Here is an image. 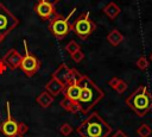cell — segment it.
Wrapping results in <instances>:
<instances>
[{
	"instance_id": "d4e9b609",
	"label": "cell",
	"mask_w": 152,
	"mask_h": 137,
	"mask_svg": "<svg viewBox=\"0 0 152 137\" xmlns=\"http://www.w3.org/2000/svg\"><path fill=\"white\" fill-rule=\"evenodd\" d=\"M112 137H128V136H127L122 130H120V129H119V130H116V131L114 132V135H113Z\"/></svg>"
},
{
	"instance_id": "30bf717a",
	"label": "cell",
	"mask_w": 152,
	"mask_h": 137,
	"mask_svg": "<svg viewBox=\"0 0 152 137\" xmlns=\"http://www.w3.org/2000/svg\"><path fill=\"white\" fill-rule=\"evenodd\" d=\"M23 55L19 54L15 49H10L2 57V61L5 63V66L7 67V69L10 70H15L17 68H19L20 66V61H21Z\"/></svg>"
},
{
	"instance_id": "277c9868",
	"label": "cell",
	"mask_w": 152,
	"mask_h": 137,
	"mask_svg": "<svg viewBox=\"0 0 152 137\" xmlns=\"http://www.w3.org/2000/svg\"><path fill=\"white\" fill-rule=\"evenodd\" d=\"M96 29L95 21L90 18L89 12H82L72 23H71V31L80 37L81 39L86 41Z\"/></svg>"
},
{
	"instance_id": "484cf974",
	"label": "cell",
	"mask_w": 152,
	"mask_h": 137,
	"mask_svg": "<svg viewBox=\"0 0 152 137\" xmlns=\"http://www.w3.org/2000/svg\"><path fill=\"white\" fill-rule=\"evenodd\" d=\"M6 69H7V67L5 66V63H4L2 58H0V75H1V74H4V73L6 71Z\"/></svg>"
},
{
	"instance_id": "8992f818",
	"label": "cell",
	"mask_w": 152,
	"mask_h": 137,
	"mask_svg": "<svg viewBox=\"0 0 152 137\" xmlns=\"http://www.w3.org/2000/svg\"><path fill=\"white\" fill-rule=\"evenodd\" d=\"M19 25V19L0 2V43Z\"/></svg>"
},
{
	"instance_id": "83f0119b",
	"label": "cell",
	"mask_w": 152,
	"mask_h": 137,
	"mask_svg": "<svg viewBox=\"0 0 152 137\" xmlns=\"http://www.w3.org/2000/svg\"><path fill=\"white\" fill-rule=\"evenodd\" d=\"M11 137H24V135H20V133H15L14 136H11Z\"/></svg>"
},
{
	"instance_id": "6da1fadb",
	"label": "cell",
	"mask_w": 152,
	"mask_h": 137,
	"mask_svg": "<svg viewBox=\"0 0 152 137\" xmlns=\"http://www.w3.org/2000/svg\"><path fill=\"white\" fill-rule=\"evenodd\" d=\"M80 87L81 92L77 100V106L80 112L87 114L104 96V93L101 88H99L97 85H95V82H93V80L89 76L86 75L82 76L80 81Z\"/></svg>"
},
{
	"instance_id": "9a60e30c",
	"label": "cell",
	"mask_w": 152,
	"mask_h": 137,
	"mask_svg": "<svg viewBox=\"0 0 152 137\" xmlns=\"http://www.w3.org/2000/svg\"><path fill=\"white\" fill-rule=\"evenodd\" d=\"M53 99H55V96H52L49 92L44 91V92H42V93L37 96L36 101H37V104H38L42 108H48V107L53 102Z\"/></svg>"
},
{
	"instance_id": "f1b7e54d",
	"label": "cell",
	"mask_w": 152,
	"mask_h": 137,
	"mask_svg": "<svg viewBox=\"0 0 152 137\" xmlns=\"http://www.w3.org/2000/svg\"><path fill=\"white\" fill-rule=\"evenodd\" d=\"M150 60H151V62H152V54L150 55Z\"/></svg>"
},
{
	"instance_id": "ba28073f",
	"label": "cell",
	"mask_w": 152,
	"mask_h": 137,
	"mask_svg": "<svg viewBox=\"0 0 152 137\" xmlns=\"http://www.w3.org/2000/svg\"><path fill=\"white\" fill-rule=\"evenodd\" d=\"M33 11L43 20H50L53 15L57 14L55 5H52L45 0H38L36 2V5L33 6Z\"/></svg>"
},
{
	"instance_id": "5bb4252c",
	"label": "cell",
	"mask_w": 152,
	"mask_h": 137,
	"mask_svg": "<svg viewBox=\"0 0 152 137\" xmlns=\"http://www.w3.org/2000/svg\"><path fill=\"white\" fill-rule=\"evenodd\" d=\"M102 11H103V13H104L109 19H112V20H114V19L120 14V12H121L120 7H119L115 2H108V4L102 8Z\"/></svg>"
},
{
	"instance_id": "ac0fdd59",
	"label": "cell",
	"mask_w": 152,
	"mask_h": 137,
	"mask_svg": "<svg viewBox=\"0 0 152 137\" xmlns=\"http://www.w3.org/2000/svg\"><path fill=\"white\" fill-rule=\"evenodd\" d=\"M137 133H138L139 137H150L151 133H152V130H151L150 125H147V124H141V125L138 127Z\"/></svg>"
},
{
	"instance_id": "7a4b0ae2",
	"label": "cell",
	"mask_w": 152,
	"mask_h": 137,
	"mask_svg": "<svg viewBox=\"0 0 152 137\" xmlns=\"http://www.w3.org/2000/svg\"><path fill=\"white\" fill-rule=\"evenodd\" d=\"M76 131L81 137H108L112 133V126L97 112H93L78 125Z\"/></svg>"
},
{
	"instance_id": "4316f807",
	"label": "cell",
	"mask_w": 152,
	"mask_h": 137,
	"mask_svg": "<svg viewBox=\"0 0 152 137\" xmlns=\"http://www.w3.org/2000/svg\"><path fill=\"white\" fill-rule=\"evenodd\" d=\"M38 1V0H37ZM45 1H48V2H50V4H52V5H56L58 1H61V0H45Z\"/></svg>"
},
{
	"instance_id": "3957f363",
	"label": "cell",
	"mask_w": 152,
	"mask_h": 137,
	"mask_svg": "<svg viewBox=\"0 0 152 137\" xmlns=\"http://www.w3.org/2000/svg\"><path fill=\"white\" fill-rule=\"evenodd\" d=\"M126 105L139 117H144L152 110V94L146 86L140 85L135 91L126 98Z\"/></svg>"
},
{
	"instance_id": "cb8c5ba5",
	"label": "cell",
	"mask_w": 152,
	"mask_h": 137,
	"mask_svg": "<svg viewBox=\"0 0 152 137\" xmlns=\"http://www.w3.org/2000/svg\"><path fill=\"white\" fill-rule=\"evenodd\" d=\"M27 131H28V126H27L24 122H20V123L18 124V133H20V135H25Z\"/></svg>"
},
{
	"instance_id": "52a82bcc",
	"label": "cell",
	"mask_w": 152,
	"mask_h": 137,
	"mask_svg": "<svg viewBox=\"0 0 152 137\" xmlns=\"http://www.w3.org/2000/svg\"><path fill=\"white\" fill-rule=\"evenodd\" d=\"M24 48H25V52H24V55H23V57H21L19 68L23 70V73H24L26 76L32 77V76L40 69L42 62H40V60H38V58L27 49V43H26V41H24Z\"/></svg>"
},
{
	"instance_id": "5b68a950",
	"label": "cell",
	"mask_w": 152,
	"mask_h": 137,
	"mask_svg": "<svg viewBox=\"0 0 152 137\" xmlns=\"http://www.w3.org/2000/svg\"><path fill=\"white\" fill-rule=\"evenodd\" d=\"M76 11V8H74L68 17H64L62 14H56L53 15L50 20H49V30L50 32L57 38V39H63L64 37H66L69 35V32L71 31V23H70V17L72 15V13Z\"/></svg>"
},
{
	"instance_id": "d6986e66",
	"label": "cell",
	"mask_w": 152,
	"mask_h": 137,
	"mask_svg": "<svg viewBox=\"0 0 152 137\" xmlns=\"http://www.w3.org/2000/svg\"><path fill=\"white\" fill-rule=\"evenodd\" d=\"M135 66H137L140 70H146V69L148 68V66H150V61H148L145 56H140V57L137 60Z\"/></svg>"
},
{
	"instance_id": "7402d4cb",
	"label": "cell",
	"mask_w": 152,
	"mask_h": 137,
	"mask_svg": "<svg viewBox=\"0 0 152 137\" xmlns=\"http://www.w3.org/2000/svg\"><path fill=\"white\" fill-rule=\"evenodd\" d=\"M74 131V129H72V126L70 125V124H68V123H64V124H62L61 125V127H59V132H61V135L62 136H69L71 132Z\"/></svg>"
},
{
	"instance_id": "ffe728a7",
	"label": "cell",
	"mask_w": 152,
	"mask_h": 137,
	"mask_svg": "<svg viewBox=\"0 0 152 137\" xmlns=\"http://www.w3.org/2000/svg\"><path fill=\"white\" fill-rule=\"evenodd\" d=\"M80 49H81L80 44H78L77 42H75V41H70V42L66 44V46H65V50H66L70 55H72L74 52H76V51L80 50Z\"/></svg>"
},
{
	"instance_id": "2e32d148",
	"label": "cell",
	"mask_w": 152,
	"mask_h": 137,
	"mask_svg": "<svg viewBox=\"0 0 152 137\" xmlns=\"http://www.w3.org/2000/svg\"><path fill=\"white\" fill-rule=\"evenodd\" d=\"M107 41H108V43H109L110 45L118 46V45L124 41V35H122L119 30L114 29V30H112V31L107 35Z\"/></svg>"
},
{
	"instance_id": "e0dca14e",
	"label": "cell",
	"mask_w": 152,
	"mask_h": 137,
	"mask_svg": "<svg viewBox=\"0 0 152 137\" xmlns=\"http://www.w3.org/2000/svg\"><path fill=\"white\" fill-rule=\"evenodd\" d=\"M59 105H61V107H63L65 111H68V112H70V113L80 112L78 106H77V102H75V101H72V100H70V99H68V98L62 99L61 102H59Z\"/></svg>"
},
{
	"instance_id": "9c48e42d",
	"label": "cell",
	"mask_w": 152,
	"mask_h": 137,
	"mask_svg": "<svg viewBox=\"0 0 152 137\" xmlns=\"http://www.w3.org/2000/svg\"><path fill=\"white\" fill-rule=\"evenodd\" d=\"M6 110H7V117L4 122L0 123V132L4 133L7 137L14 136L18 133V122L12 118L11 111H10V101H6Z\"/></svg>"
},
{
	"instance_id": "603a6c76",
	"label": "cell",
	"mask_w": 152,
	"mask_h": 137,
	"mask_svg": "<svg viewBox=\"0 0 152 137\" xmlns=\"http://www.w3.org/2000/svg\"><path fill=\"white\" fill-rule=\"evenodd\" d=\"M71 56V60L74 61V62H76V63H80L83 58H84V54H83V51L80 49V50H77L76 52H74L72 55H70Z\"/></svg>"
},
{
	"instance_id": "7c38bea8",
	"label": "cell",
	"mask_w": 152,
	"mask_h": 137,
	"mask_svg": "<svg viewBox=\"0 0 152 137\" xmlns=\"http://www.w3.org/2000/svg\"><path fill=\"white\" fill-rule=\"evenodd\" d=\"M80 92H81L80 82H71V83L65 86L63 94H64V98H68V99L77 102L78 96H80Z\"/></svg>"
},
{
	"instance_id": "44dd1931",
	"label": "cell",
	"mask_w": 152,
	"mask_h": 137,
	"mask_svg": "<svg viewBox=\"0 0 152 137\" xmlns=\"http://www.w3.org/2000/svg\"><path fill=\"white\" fill-rule=\"evenodd\" d=\"M127 88H128L127 82H126V81H124L122 79H120V81L118 82V85L114 87V91H115V92H118L119 94H122L124 92H126V91H127Z\"/></svg>"
},
{
	"instance_id": "4fadbf2b",
	"label": "cell",
	"mask_w": 152,
	"mask_h": 137,
	"mask_svg": "<svg viewBox=\"0 0 152 137\" xmlns=\"http://www.w3.org/2000/svg\"><path fill=\"white\" fill-rule=\"evenodd\" d=\"M64 88H65V86H64L59 80H57V79H55V77H51L50 81L45 85V91L49 92L52 96H57V95H59L61 93H63Z\"/></svg>"
},
{
	"instance_id": "8fae6325",
	"label": "cell",
	"mask_w": 152,
	"mask_h": 137,
	"mask_svg": "<svg viewBox=\"0 0 152 137\" xmlns=\"http://www.w3.org/2000/svg\"><path fill=\"white\" fill-rule=\"evenodd\" d=\"M71 74H72V68H69L66 63H62L52 73V77L59 80L64 86H66L71 80Z\"/></svg>"
}]
</instances>
